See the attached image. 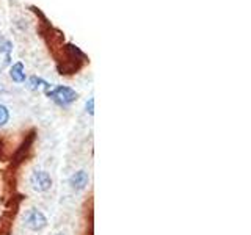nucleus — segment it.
<instances>
[{"instance_id": "1", "label": "nucleus", "mask_w": 251, "mask_h": 235, "mask_svg": "<svg viewBox=\"0 0 251 235\" xmlns=\"http://www.w3.org/2000/svg\"><path fill=\"white\" fill-rule=\"evenodd\" d=\"M46 96L50 100H53L58 107H63V108L69 107L71 104H74V102L78 99L77 91L66 85H57V86H53V88L47 90Z\"/></svg>"}, {"instance_id": "2", "label": "nucleus", "mask_w": 251, "mask_h": 235, "mask_svg": "<svg viewBox=\"0 0 251 235\" xmlns=\"http://www.w3.org/2000/svg\"><path fill=\"white\" fill-rule=\"evenodd\" d=\"M52 177L47 171H35L30 176V185L38 193H46L52 188Z\"/></svg>"}, {"instance_id": "3", "label": "nucleus", "mask_w": 251, "mask_h": 235, "mask_svg": "<svg viewBox=\"0 0 251 235\" xmlns=\"http://www.w3.org/2000/svg\"><path fill=\"white\" fill-rule=\"evenodd\" d=\"M24 223H25V226L28 227L30 231L38 232V231H43L44 227L47 226V218H46V215L43 213L41 210L31 209L27 213L25 219H24Z\"/></svg>"}, {"instance_id": "4", "label": "nucleus", "mask_w": 251, "mask_h": 235, "mask_svg": "<svg viewBox=\"0 0 251 235\" xmlns=\"http://www.w3.org/2000/svg\"><path fill=\"white\" fill-rule=\"evenodd\" d=\"M88 182H90V176H88V172H86L85 169H78L69 177V185L75 191L85 190L86 185H88Z\"/></svg>"}, {"instance_id": "5", "label": "nucleus", "mask_w": 251, "mask_h": 235, "mask_svg": "<svg viewBox=\"0 0 251 235\" xmlns=\"http://www.w3.org/2000/svg\"><path fill=\"white\" fill-rule=\"evenodd\" d=\"M10 77L14 83H25L27 74H25V66H24L22 61H16L10 68Z\"/></svg>"}, {"instance_id": "6", "label": "nucleus", "mask_w": 251, "mask_h": 235, "mask_svg": "<svg viewBox=\"0 0 251 235\" xmlns=\"http://www.w3.org/2000/svg\"><path fill=\"white\" fill-rule=\"evenodd\" d=\"M27 88L30 91H38L39 88H44V91H47V90H50L52 86H50L49 82H46L44 78L38 77V75H31L28 78V82H27Z\"/></svg>"}, {"instance_id": "7", "label": "nucleus", "mask_w": 251, "mask_h": 235, "mask_svg": "<svg viewBox=\"0 0 251 235\" xmlns=\"http://www.w3.org/2000/svg\"><path fill=\"white\" fill-rule=\"evenodd\" d=\"M8 122H10V108L5 104H0V127H5Z\"/></svg>"}, {"instance_id": "8", "label": "nucleus", "mask_w": 251, "mask_h": 235, "mask_svg": "<svg viewBox=\"0 0 251 235\" xmlns=\"http://www.w3.org/2000/svg\"><path fill=\"white\" fill-rule=\"evenodd\" d=\"M13 52V43L10 41V39L3 38L2 35H0V53H11Z\"/></svg>"}, {"instance_id": "9", "label": "nucleus", "mask_w": 251, "mask_h": 235, "mask_svg": "<svg viewBox=\"0 0 251 235\" xmlns=\"http://www.w3.org/2000/svg\"><path fill=\"white\" fill-rule=\"evenodd\" d=\"M85 112L88 113L90 116L94 115V99L90 97L88 100H86V104H85Z\"/></svg>"}, {"instance_id": "10", "label": "nucleus", "mask_w": 251, "mask_h": 235, "mask_svg": "<svg viewBox=\"0 0 251 235\" xmlns=\"http://www.w3.org/2000/svg\"><path fill=\"white\" fill-rule=\"evenodd\" d=\"M10 63H11V53H6V55H5V60H3V65L8 66Z\"/></svg>"}]
</instances>
